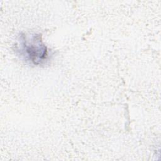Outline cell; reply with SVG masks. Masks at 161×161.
Here are the masks:
<instances>
[{
  "label": "cell",
  "mask_w": 161,
  "mask_h": 161,
  "mask_svg": "<svg viewBox=\"0 0 161 161\" xmlns=\"http://www.w3.org/2000/svg\"><path fill=\"white\" fill-rule=\"evenodd\" d=\"M16 51L26 61L35 65L43 64L49 57L48 50L40 34H21L16 45Z\"/></svg>",
  "instance_id": "6da1fadb"
}]
</instances>
